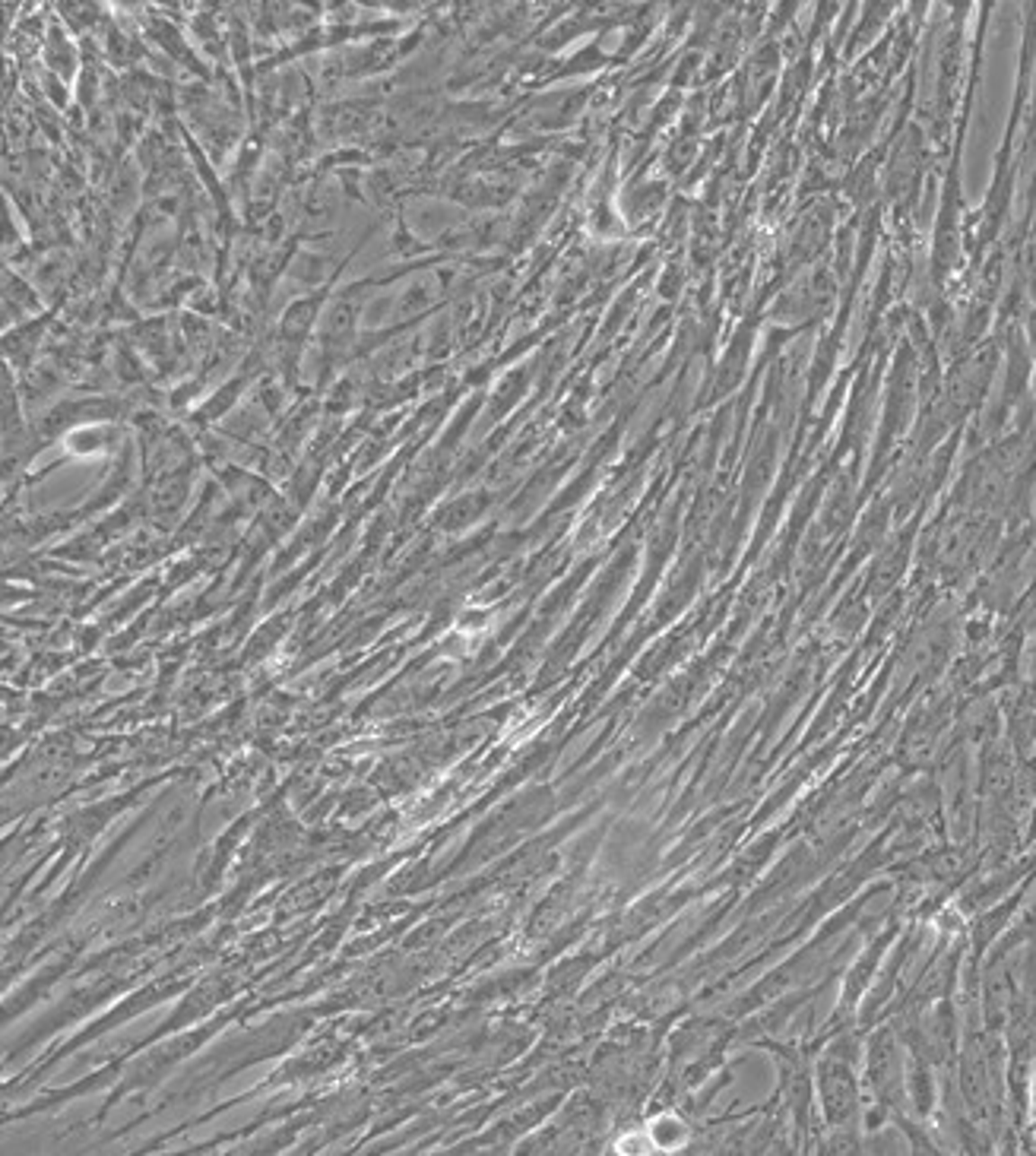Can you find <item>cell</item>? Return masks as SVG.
Returning a JSON list of instances; mask_svg holds the SVG:
<instances>
[{
    "label": "cell",
    "mask_w": 1036,
    "mask_h": 1156,
    "mask_svg": "<svg viewBox=\"0 0 1036 1156\" xmlns=\"http://www.w3.org/2000/svg\"><path fill=\"white\" fill-rule=\"evenodd\" d=\"M650 1141H653V1147L676 1150V1147H682V1143L688 1141V1128H685L678 1118L662 1116V1118H656V1122L650 1125Z\"/></svg>",
    "instance_id": "6da1fadb"
}]
</instances>
